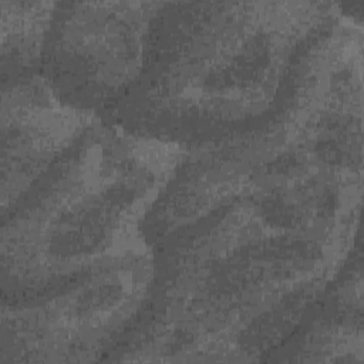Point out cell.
Masks as SVG:
<instances>
[{
  "label": "cell",
  "instance_id": "5",
  "mask_svg": "<svg viewBox=\"0 0 364 364\" xmlns=\"http://www.w3.org/2000/svg\"><path fill=\"white\" fill-rule=\"evenodd\" d=\"M159 3H55L38 74L61 101L102 117L136 81Z\"/></svg>",
  "mask_w": 364,
  "mask_h": 364
},
{
  "label": "cell",
  "instance_id": "7",
  "mask_svg": "<svg viewBox=\"0 0 364 364\" xmlns=\"http://www.w3.org/2000/svg\"><path fill=\"white\" fill-rule=\"evenodd\" d=\"M55 3L1 1V85L38 74L44 37Z\"/></svg>",
  "mask_w": 364,
  "mask_h": 364
},
{
  "label": "cell",
  "instance_id": "1",
  "mask_svg": "<svg viewBox=\"0 0 364 364\" xmlns=\"http://www.w3.org/2000/svg\"><path fill=\"white\" fill-rule=\"evenodd\" d=\"M363 166L297 117L188 149L139 225L158 354L270 355L361 239Z\"/></svg>",
  "mask_w": 364,
  "mask_h": 364
},
{
  "label": "cell",
  "instance_id": "6",
  "mask_svg": "<svg viewBox=\"0 0 364 364\" xmlns=\"http://www.w3.org/2000/svg\"><path fill=\"white\" fill-rule=\"evenodd\" d=\"M98 117L61 101L40 74L1 88V212Z\"/></svg>",
  "mask_w": 364,
  "mask_h": 364
},
{
  "label": "cell",
  "instance_id": "4",
  "mask_svg": "<svg viewBox=\"0 0 364 364\" xmlns=\"http://www.w3.org/2000/svg\"><path fill=\"white\" fill-rule=\"evenodd\" d=\"M154 260L146 243L102 263L73 290L38 304L1 306L0 363H67L125 354L151 304Z\"/></svg>",
  "mask_w": 364,
  "mask_h": 364
},
{
  "label": "cell",
  "instance_id": "2",
  "mask_svg": "<svg viewBox=\"0 0 364 364\" xmlns=\"http://www.w3.org/2000/svg\"><path fill=\"white\" fill-rule=\"evenodd\" d=\"M340 21L334 1L159 3L136 81L100 118L183 149L269 134L299 109Z\"/></svg>",
  "mask_w": 364,
  "mask_h": 364
},
{
  "label": "cell",
  "instance_id": "3",
  "mask_svg": "<svg viewBox=\"0 0 364 364\" xmlns=\"http://www.w3.org/2000/svg\"><path fill=\"white\" fill-rule=\"evenodd\" d=\"M185 151L92 121L1 212V306L64 294L144 245L141 220Z\"/></svg>",
  "mask_w": 364,
  "mask_h": 364
}]
</instances>
